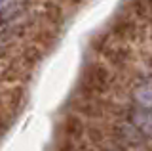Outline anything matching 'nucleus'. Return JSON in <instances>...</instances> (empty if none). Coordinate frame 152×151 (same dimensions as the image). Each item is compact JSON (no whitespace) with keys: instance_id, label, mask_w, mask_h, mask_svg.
<instances>
[{"instance_id":"f257e3e1","label":"nucleus","mask_w":152,"mask_h":151,"mask_svg":"<svg viewBox=\"0 0 152 151\" xmlns=\"http://www.w3.org/2000/svg\"><path fill=\"white\" fill-rule=\"evenodd\" d=\"M133 119H135V124L139 126V128H142L145 132H148V134H152V115L146 111H137L135 115H133Z\"/></svg>"},{"instance_id":"f03ea898","label":"nucleus","mask_w":152,"mask_h":151,"mask_svg":"<svg viewBox=\"0 0 152 151\" xmlns=\"http://www.w3.org/2000/svg\"><path fill=\"white\" fill-rule=\"evenodd\" d=\"M135 100L142 107H152V88H139L135 92Z\"/></svg>"},{"instance_id":"7ed1b4c3","label":"nucleus","mask_w":152,"mask_h":151,"mask_svg":"<svg viewBox=\"0 0 152 151\" xmlns=\"http://www.w3.org/2000/svg\"><path fill=\"white\" fill-rule=\"evenodd\" d=\"M0 4H4V0H0Z\"/></svg>"}]
</instances>
